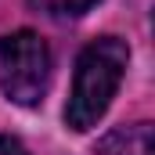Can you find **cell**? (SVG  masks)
Returning a JSON list of instances; mask_svg holds the SVG:
<instances>
[{
    "label": "cell",
    "mask_w": 155,
    "mask_h": 155,
    "mask_svg": "<svg viewBox=\"0 0 155 155\" xmlns=\"http://www.w3.org/2000/svg\"><path fill=\"white\" fill-rule=\"evenodd\" d=\"M97 155H155V137L148 123H134V126H119L112 130L101 144Z\"/></svg>",
    "instance_id": "3"
},
{
    "label": "cell",
    "mask_w": 155,
    "mask_h": 155,
    "mask_svg": "<svg viewBox=\"0 0 155 155\" xmlns=\"http://www.w3.org/2000/svg\"><path fill=\"white\" fill-rule=\"evenodd\" d=\"M51 87V51L40 33L18 29L0 40V90L7 101L33 108Z\"/></svg>",
    "instance_id": "2"
},
{
    "label": "cell",
    "mask_w": 155,
    "mask_h": 155,
    "mask_svg": "<svg viewBox=\"0 0 155 155\" xmlns=\"http://www.w3.org/2000/svg\"><path fill=\"white\" fill-rule=\"evenodd\" d=\"M126 65H130V47L116 36H101L79 51L69 105H65V126L69 130L83 134V130L97 126V119L108 112L119 83L126 76Z\"/></svg>",
    "instance_id": "1"
},
{
    "label": "cell",
    "mask_w": 155,
    "mask_h": 155,
    "mask_svg": "<svg viewBox=\"0 0 155 155\" xmlns=\"http://www.w3.org/2000/svg\"><path fill=\"white\" fill-rule=\"evenodd\" d=\"M0 155H29V152L22 148V141H15V137L0 134Z\"/></svg>",
    "instance_id": "5"
},
{
    "label": "cell",
    "mask_w": 155,
    "mask_h": 155,
    "mask_svg": "<svg viewBox=\"0 0 155 155\" xmlns=\"http://www.w3.org/2000/svg\"><path fill=\"white\" fill-rule=\"evenodd\" d=\"M94 4H101V0H29L33 11L47 15V18H58V22H65V18H83Z\"/></svg>",
    "instance_id": "4"
}]
</instances>
